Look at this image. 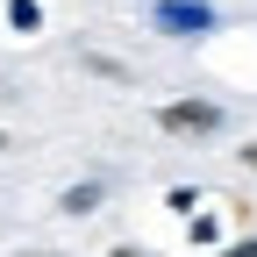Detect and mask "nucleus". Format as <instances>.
<instances>
[{
	"instance_id": "obj_1",
	"label": "nucleus",
	"mask_w": 257,
	"mask_h": 257,
	"mask_svg": "<svg viewBox=\"0 0 257 257\" xmlns=\"http://www.w3.org/2000/svg\"><path fill=\"white\" fill-rule=\"evenodd\" d=\"M157 121H165L172 136H214V128H221V107L214 100H172Z\"/></svg>"
},
{
	"instance_id": "obj_2",
	"label": "nucleus",
	"mask_w": 257,
	"mask_h": 257,
	"mask_svg": "<svg viewBox=\"0 0 257 257\" xmlns=\"http://www.w3.org/2000/svg\"><path fill=\"white\" fill-rule=\"evenodd\" d=\"M157 22L179 29V36H200V29H214V15L200 8V0H172V8H157Z\"/></svg>"
},
{
	"instance_id": "obj_3",
	"label": "nucleus",
	"mask_w": 257,
	"mask_h": 257,
	"mask_svg": "<svg viewBox=\"0 0 257 257\" xmlns=\"http://www.w3.org/2000/svg\"><path fill=\"white\" fill-rule=\"evenodd\" d=\"M100 200H107V186H100V179H86V186H64V200H57V207H64V214H93Z\"/></svg>"
},
{
	"instance_id": "obj_4",
	"label": "nucleus",
	"mask_w": 257,
	"mask_h": 257,
	"mask_svg": "<svg viewBox=\"0 0 257 257\" xmlns=\"http://www.w3.org/2000/svg\"><path fill=\"white\" fill-rule=\"evenodd\" d=\"M8 22L22 29V36H36V29H43V8H36V0H8Z\"/></svg>"
},
{
	"instance_id": "obj_5",
	"label": "nucleus",
	"mask_w": 257,
	"mask_h": 257,
	"mask_svg": "<svg viewBox=\"0 0 257 257\" xmlns=\"http://www.w3.org/2000/svg\"><path fill=\"white\" fill-rule=\"evenodd\" d=\"M86 72H100V79H128V64H114V57H100V50H86Z\"/></svg>"
},
{
	"instance_id": "obj_6",
	"label": "nucleus",
	"mask_w": 257,
	"mask_h": 257,
	"mask_svg": "<svg viewBox=\"0 0 257 257\" xmlns=\"http://www.w3.org/2000/svg\"><path fill=\"white\" fill-rule=\"evenodd\" d=\"M107 257H150V250H143V243H114Z\"/></svg>"
},
{
	"instance_id": "obj_7",
	"label": "nucleus",
	"mask_w": 257,
	"mask_h": 257,
	"mask_svg": "<svg viewBox=\"0 0 257 257\" xmlns=\"http://www.w3.org/2000/svg\"><path fill=\"white\" fill-rule=\"evenodd\" d=\"M221 257H257V236H250V243H229V250H221Z\"/></svg>"
},
{
	"instance_id": "obj_8",
	"label": "nucleus",
	"mask_w": 257,
	"mask_h": 257,
	"mask_svg": "<svg viewBox=\"0 0 257 257\" xmlns=\"http://www.w3.org/2000/svg\"><path fill=\"white\" fill-rule=\"evenodd\" d=\"M243 157H250V172H257V143H250V150H243Z\"/></svg>"
},
{
	"instance_id": "obj_9",
	"label": "nucleus",
	"mask_w": 257,
	"mask_h": 257,
	"mask_svg": "<svg viewBox=\"0 0 257 257\" xmlns=\"http://www.w3.org/2000/svg\"><path fill=\"white\" fill-rule=\"evenodd\" d=\"M0 150H8V128H0Z\"/></svg>"
}]
</instances>
